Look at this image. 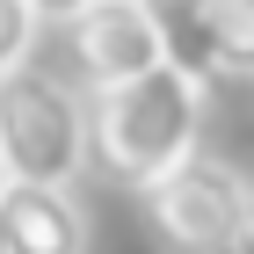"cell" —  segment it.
I'll list each match as a JSON object with an SVG mask.
<instances>
[{"label":"cell","instance_id":"9c48e42d","mask_svg":"<svg viewBox=\"0 0 254 254\" xmlns=\"http://www.w3.org/2000/svg\"><path fill=\"white\" fill-rule=\"evenodd\" d=\"M240 254H254V196H247V225H240Z\"/></svg>","mask_w":254,"mask_h":254},{"label":"cell","instance_id":"6da1fadb","mask_svg":"<svg viewBox=\"0 0 254 254\" xmlns=\"http://www.w3.org/2000/svg\"><path fill=\"white\" fill-rule=\"evenodd\" d=\"M203 87L211 80L189 65H160L145 80L102 87L87 95L95 117V167L124 189H160V182L196 160V131H203Z\"/></svg>","mask_w":254,"mask_h":254},{"label":"cell","instance_id":"277c9868","mask_svg":"<svg viewBox=\"0 0 254 254\" xmlns=\"http://www.w3.org/2000/svg\"><path fill=\"white\" fill-rule=\"evenodd\" d=\"M65 51H73L80 87L102 95V87H124V80H145L160 65H175V22L153 0H95L65 29Z\"/></svg>","mask_w":254,"mask_h":254},{"label":"cell","instance_id":"ba28073f","mask_svg":"<svg viewBox=\"0 0 254 254\" xmlns=\"http://www.w3.org/2000/svg\"><path fill=\"white\" fill-rule=\"evenodd\" d=\"M29 7H37L44 22H59V29H73V22L87 15V7H95V0H29Z\"/></svg>","mask_w":254,"mask_h":254},{"label":"cell","instance_id":"52a82bcc","mask_svg":"<svg viewBox=\"0 0 254 254\" xmlns=\"http://www.w3.org/2000/svg\"><path fill=\"white\" fill-rule=\"evenodd\" d=\"M37 7L29 0H0V80L15 73V65H29V44H37Z\"/></svg>","mask_w":254,"mask_h":254},{"label":"cell","instance_id":"8fae6325","mask_svg":"<svg viewBox=\"0 0 254 254\" xmlns=\"http://www.w3.org/2000/svg\"><path fill=\"white\" fill-rule=\"evenodd\" d=\"M0 254H7V189H0Z\"/></svg>","mask_w":254,"mask_h":254},{"label":"cell","instance_id":"7a4b0ae2","mask_svg":"<svg viewBox=\"0 0 254 254\" xmlns=\"http://www.w3.org/2000/svg\"><path fill=\"white\" fill-rule=\"evenodd\" d=\"M0 160L7 182L73 189V175L95 160V117L87 102L44 65H15L0 80Z\"/></svg>","mask_w":254,"mask_h":254},{"label":"cell","instance_id":"7c38bea8","mask_svg":"<svg viewBox=\"0 0 254 254\" xmlns=\"http://www.w3.org/2000/svg\"><path fill=\"white\" fill-rule=\"evenodd\" d=\"M0 189H7V160H0Z\"/></svg>","mask_w":254,"mask_h":254},{"label":"cell","instance_id":"30bf717a","mask_svg":"<svg viewBox=\"0 0 254 254\" xmlns=\"http://www.w3.org/2000/svg\"><path fill=\"white\" fill-rule=\"evenodd\" d=\"M153 7H167V15H196L203 0H153Z\"/></svg>","mask_w":254,"mask_h":254},{"label":"cell","instance_id":"8992f818","mask_svg":"<svg viewBox=\"0 0 254 254\" xmlns=\"http://www.w3.org/2000/svg\"><path fill=\"white\" fill-rule=\"evenodd\" d=\"M7 254H87V211L73 189L7 182Z\"/></svg>","mask_w":254,"mask_h":254},{"label":"cell","instance_id":"5b68a950","mask_svg":"<svg viewBox=\"0 0 254 254\" xmlns=\"http://www.w3.org/2000/svg\"><path fill=\"white\" fill-rule=\"evenodd\" d=\"M175 65L203 80H254V0H203L175 15Z\"/></svg>","mask_w":254,"mask_h":254},{"label":"cell","instance_id":"3957f363","mask_svg":"<svg viewBox=\"0 0 254 254\" xmlns=\"http://www.w3.org/2000/svg\"><path fill=\"white\" fill-rule=\"evenodd\" d=\"M247 196H254V182L240 167L196 153L189 167H175V175L160 182V189H145L138 203H145V225H153L160 254H240Z\"/></svg>","mask_w":254,"mask_h":254}]
</instances>
